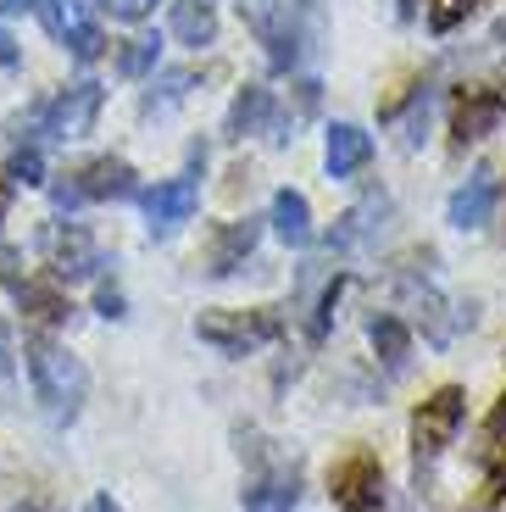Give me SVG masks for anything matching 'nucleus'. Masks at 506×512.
I'll list each match as a JSON object with an SVG mask.
<instances>
[{
    "label": "nucleus",
    "instance_id": "obj_1",
    "mask_svg": "<svg viewBox=\"0 0 506 512\" xmlns=\"http://www.w3.org/2000/svg\"><path fill=\"white\" fill-rule=\"evenodd\" d=\"M23 357H28V384H34L39 412H45L56 429H67L89 401V368L62 346V340H51V334H28Z\"/></svg>",
    "mask_w": 506,
    "mask_h": 512
},
{
    "label": "nucleus",
    "instance_id": "obj_2",
    "mask_svg": "<svg viewBox=\"0 0 506 512\" xmlns=\"http://www.w3.org/2000/svg\"><path fill=\"white\" fill-rule=\"evenodd\" d=\"M195 340L223 357H251V351L284 340V318L273 307H251V312H228V307H212L195 318Z\"/></svg>",
    "mask_w": 506,
    "mask_h": 512
},
{
    "label": "nucleus",
    "instance_id": "obj_3",
    "mask_svg": "<svg viewBox=\"0 0 506 512\" xmlns=\"http://www.w3.org/2000/svg\"><path fill=\"white\" fill-rule=\"evenodd\" d=\"M462 418H468V390H456V384L434 390V396L412 412V468H418V485L434 474V462H440L445 446L456 440Z\"/></svg>",
    "mask_w": 506,
    "mask_h": 512
},
{
    "label": "nucleus",
    "instance_id": "obj_4",
    "mask_svg": "<svg viewBox=\"0 0 506 512\" xmlns=\"http://www.w3.org/2000/svg\"><path fill=\"white\" fill-rule=\"evenodd\" d=\"M240 23L267 45L273 73H290L306 51V23H301V0H240Z\"/></svg>",
    "mask_w": 506,
    "mask_h": 512
},
{
    "label": "nucleus",
    "instance_id": "obj_5",
    "mask_svg": "<svg viewBox=\"0 0 506 512\" xmlns=\"http://www.w3.org/2000/svg\"><path fill=\"white\" fill-rule=\"evenodd\" d=\"M201 173H206V145L190 151V173H178V179H162L151 190H140V206H145V223L151 234H173L178 223L195 218V206H201Z\"/></svg>",
    "mask_w": 506,
    "mask_h": 512
},
{
    "label": "nucleus",
    "instance_id": "obj_6",
    "mask_svg": "<svg viewBox=\"0 0 506 512\" xmlns=\"http://www.w3.org/2000/svg\"><path fill=\"white\" fill-rule=\"evenodd\" d=\"M329 501L340 512H384V462L367 446L345 451L329 468Z\"/></svg>",
    "mask_w": 506,
    "mask_h": 512
},
{
    "label": "nucleus",
    "instance_id": "obj_7",
    "mask_svg": "<svg viewBox=\"0 0 506 512\" xmlns=\"http://www.w3.org/2000/svg\"><path fill=\"white\" fill-rule=\"evenodd\" d=\"M39 245H45V268H51V279H56V284L95 279V273L106 268L101 245H95V234H89L84 223H45Z\"/></svg>",
    "mask_w": 506,
    "mask_h": 512
},
{
    "label": "nucleus",
    "instance_id": "obj_8",
    "mask_svg": "<svg viewBox=\"0 0 506 512\" xmlns=\"http://www.w3.org/2000/svg\"><path fill=\"white\" fill-rule=\"evenodd\" d=\"M101 106H106V90L95 84V78H78V84H67V90L45 106V134H51V140H62V145L89 140V134H95V117H101Z\"/></svg>",
    "mask_w": 506,
    "mask_h": 512
},
{
    "label": "nucleus",
    "instance_id": "obj_9",
    "mask_svg": "<svg viewBox=\"0 0 506 512\" xmlns=\"http://www.w3.org/2000/svg\"><path fill=\"white\" fill-rule=\"evenodd\" d=\"M256 240H262V218L217 223L212 240H206V273H212V279H234V273L256 256Z\"/></svg>",
    "mask_w": 506,
    "mask_h": 512
},
{
    "label": "nucleus",
    "instance_id": "obj_10",
    "mask_svg": "<svg viewBox=\"0 0 506 512\" xmlns=\"http://www.w3.org/2000/svg\"><path fill=\"white\" fill-rule=\"evenodd\" d=\"M501 117H506V90H490V84L462 90L456 117H451L456 145H473V140H484V134H495V128H501Z\"/></svg>",
    "mask_w": 506,
    "mask_h": 512
},
{
    "label": "nucleus",
    "instance_id": "obj_11",
    "mask_svg": "<svg viewBox=\"0 0 506 512\" xmlns=\"http://www.w3.org/2000/svg\"><path fill=\"white\" fill-rule=\"evenodd\" d=\"M495 206H501V179H495L490 167H479V173L451 195V212H445V218H451V229L468 234V229H484V223L495 218Z\"/></svg>",
    "mask_w": 506,
    "mask_h": 512
},
{
    "label": "nucleus",
    "instance_id": "obj_12",
    "mask_svg": "<svg viewBox=\"0 0 506 512\" xmlns=\"http://www.w3.org/2000/svg\"><path fill=\"white\" fill-rule=\"evenodd\" d=\"M367 162H373V134L356 128V123H334L329 140H323V167H329V179H356Z\"/></svg>",
    "mask_w": 506,
    "mask_h": 512
},
{
    "label": "nucleus",
    "instance_id": "obj_13",
    "mask_svg": "<svg viewBox=\"0 0 506 512\" xmlns=\"http://www.w3.org/2000/svg\"><path fill=\"white\" fill-rule=\"evenodd\" d=\"M78 184L89 201H134L140 195V173L123 156H95L89 167H78Z\"/></svg>",
    "mask_w": 506,
    "mask_h": 512
},
{
    "label": "nucleus",
    "instance_id": "obj_14",
    "mask_svg": "<svg viewBox=\"0 0 506 512\" xmlns=\"http://www.w3.org/2000/svg\"><path fill=\"white\" fill-rule=\"evenodd\" d=\"M401 295H406V307L423 318V329H429V346H451L456 318L445 312V295L434 290L429 279H418V273H406V279H401Z\"/></svg>",
    "mask_w": 506,
    "mask_h": 512
},
{
    "label": "nucleus",
    "instance_id": "obj_15",
    "mask_svg": "<svg viewBox=\"0 0 506 512\" xmlns=\"http://www.w3.org/2000/svg\"><path fill=\"white\" fill-rule=\"evenodd\" d=\"M384 218H390V195H373V201L340 212V223L329 229V251H356L362 240H373L384 229Z\"/></svg>",
    "mask_w": 506,
    "mask_h": 512
},
{
    "label": "nucleus",
    "instance_id": "obj_16",
    "mask_svg": "<svg viewBox=\"0 0 506 512\" xmlns=\"http://www.w3.org/2000/svg\"><path fill=\"white\" fill-rule=\"evenodd\" d=\"M167 34H173L178 45H190V51H206V45L217 39V6L212 0H173Z\"/></svg>",
    "mask_w": 506,
    "mask_h": 512
},
{
    "label": "nucleus",
    "instance_id": "obj_17",
    "mask_svg": "<svg viewBox=\"0 0 506 512\" xmlns=\"http://www.w3.org/2000/svg\"><path fill=\"white\" fill-rule=\"evenodd\" d=\"M301 507V474L295 468H273V474H256L245 490V512H295Z\"/></svg>",
    "mask_w": 506,
    "mask_h": 512
},
{
    "label": "nucleus",
    "instance_id": "obj_18",
    "mask_svg": "<svg viewBox=\"0 0 506 512\" xmlns=\"http://www.w3.org/2000/svg\"><path fill=\"white\" fill-rule=\"evenodd\" d=\"M273 90H262V84H245L240 95H234V106H228V117H223V134L228 140H245V134H262L267 123H273Z\"/></svg>",
    "mask_w": 506,
    "mask_h": 512
},
{
    "label": "nucleus",
    "instance_id": "obj_19",
    "mask_svg": "<svg viewBox=\"0 0 506 512\" xmlns=\"http://www.w3.org/2000/svg\"><path fill=\"white\" fill-rule=\"evenodd\" d=\"M367 340H373V357L390 373H401L406 362H412V329H406V318H395V312H373V318H367Z\"/></svg>",
    "mask_w": 506,
    "mask_h": 512
},
{
    "label": "nucleus",
    "instance_id": "obj_20",
    "mask_svg": "<svg viewBox=\"0 0 506 512\" xmlns=\"http://www.w3.org/2000/svg\"><path fill=\"white\" fill-rule=\"evenodd\" d=\"M267 223L279 229V240L284 245H312V201H306L301 190H279L273 195V212H267Z\"/></svg>",
    "mask_w": 506,
    "mask_h": 512
},
{
    "label": "nucleus",
    "instance_id": "obj_21",
    "mask_svg": "<svg viewBox=\"0 0 506 512\" xmlns=\"http://www.w3.org/2000/svg\"><path fill=\"white\" fill-rule=\"evenodd\" d=\"M17 301H23V312L34 323H45V329H62L67 318H73V301L62 295V284H39V279H23L17 284Z\"/></svg>",
    "mask_w": 506,
    "mask_h": 512
},
{
    "label": "nucleus",
    "instance_id": "obj_22",
    "mask_svg": "<svg viewBox=\"0 0 506 512\" xmlns=\"http://www.w3.org/2000/svg\"><path fill=\"white\" fill-rule=\"evenodd\" d=\"M351 290V279L345 273H334L329 284H323V295H317V312H312V323H306V334H312V346H323L329 340V329H334V312H340V295Z\"/></svg>",
    "mask_w": 506,
    "mask_h": 512
},
{
    "label": "nucleus",
    "instance_id": "obj_23",
    "mask_svg": "<svg viewBox=\"0 0 506 512\" xmlns=\"http://www.w3.org/2000/svg\"><path fill=\"white\" fill-rule=\"evenodd\" d=\"M156 56H162V39H156V34L128 39L123 51H117V73H123V78H145L156 67Z\"/></svg>",
    "mask_w": 506,
    "mask_h": 512
},
{
    "label": "nucleus",
    "instance_id": "obj_24",
    "mask_svg": "<svg viewBox=\"0 0 506 512\" xmlns=\"http://www.w3.org/2000/svg\"><path fill=\"white\" fill-rule=\"evenodd\" d=\"M479 0H429V34H456Z\"/></svg>",
    "mask_w": 506,
    "mask_h": 512
},
{
    "label": "nucleus",
    "instance_id": "obj_25",
    "mask_svg": "<svg viewBox=\"0 0 506 512\" xmlns=\"http://www.w3.org/2000/svg\"><path fill=\"white\" fill-rule=\"evenodd\" d=\"M429 106H434V84H418V95H412V117H406V134H401L406 151H418L423 134H429Z\"/></svg>",
    "mask_w": 506,
    "mask_h": 512
},
{
    "label": "nucleus",
    "instance_id": "obj_26",
    "mask_svg": "<svg viewBox=\"0 0 506 512\" xmlns=\"http://www.w3.org/2000/svg\"><path fill=\"white\" fill-rule=\"evenodd\" d=\"M6 184H45V156H39V145L12 151V162H6Z\"/></svg>",
    "mask_w": 506,
    "mask_h": 512
},
{
    "label": "nucleus",
    "instance_id": "obj_27",
    "mask_svg": "<svg viewBox=\"0 0 506 512\" xmlns=\"http://www.w3.org/2000/svg\"><path fill=\"white\" fill-rule=\"evenodd\" d=\"M190 90H195V73H162V95H151L145 112H156V106H178Z\"/></svg>",
    "mask_w": 506,
    "mask_h": 512
},
{
    "label": "nucleus",
    "instance_id": "obj_28",
    "mask_svg": "<svg viewBox=\"0 0 506 512\" xmlns=\"http://www.w3.org/2000/svg\"><path fill=\"white\" fill-rule=\"evenodd\" d=\"M51 201H56V212H78V206L89 201L84 184H78V173H67V179H56V184H51Z\"/></svg>",
    "mask_w": 506,
    "mask_h": 512
},
{
    "label": "nucleus",
    "instance_id": "obj_29",
    "mask_svg": "<svg viewBox=\"0 0 506 512\" xmlns=\"http://www.w3.org/2000/svg\"><path fill=\"white\" fill-rule=\"evenodd\" d=\"M101 6H106L112 17H123V23H145V17L162 6V0H101Z\"/></svg>",
    "mask_w": 506,
    "mask_h": 512
},
{
    "label": "nucleus",
    "instance_id": "obj_30",
    "mask_svg": "<svg viewBox=\"0 0 506 512\" xmlns=\"http://www.w3.org/2000/svg\"><path fill=\"white\" fill-rule=\"evenodd\" d=\"M495 446H506V390L490 407V418H484V451H495Z\"/></svg>",
    "mask_w": 506,
    "mask_h": 512
},
{
    "label": "nucleus",
    "instance_id": "obj_31",
    "mask_svg": "<svg viewBox=\"0 0 506 512\" xmlns=\"http://www.w3.org/2000/svg\"><path fill=\"white\" fill-rule=\"evenodd\" d=\"M95 307H101V318H123V290H117V284H101V295H95Z\"/></svg>",
    "mask_w": 506,
    "mask_h": 512
},
{
    "label": "nucleus",
    "instance_id": "obj_32",
    "mask_svg": "<svg viewBox=\"0 0 506 512\" xmlns=\"http://www.w3.org/2000/svg\"><path fill=\"white\" fill-rule=\"evenodd\" d=\"M0 67H23V45H17L6 28H0Z\"/></svg>",
    "mask_w": 506,
    "mask_h": 512
},
{
    "label": "nucleus",
    "instance_id": "obj_33",
    "mask_svg": "<svg viewBox=\"0 0 506 512\" xmlns=\"http://www.w3.org/2000/svg\"><path fill=\"white\" fill-rule=\"evenodd\" d=\"M23 12H39V0H0V17H23Z\"/></svg>",
    "mask_w": 506,
    "mask_h": 512
},
{
    "label": "nucleus",
    "instance_id": "obj_34",
    "mask_svg": "<svg viewBox=\"0 0 506 512\" xmlns=\"http://www.w3.org/2000/svg\"><path fill=\"white\" fill-rule=\"evenodd\" d=\"M84 512H123V501L106 496V490H101V496H89V507H84Z\"/></svg>",
    "mask_w": 506,
    "mask_h": 512
},
{
    "label": "nucleus",
    "instance_id": "obj_35",
    "mask_svg": "<svg viewBox=\"0 0 506 512\" xmlns=\"http://www.w3.org/2000/svg\"><path fill=\"white\" fill-rule=\"evenodd\" d=\"M0 373H12V329L0 323Z\"/></svg>",
    "mask_w": 506,
    "mask_h": 512
},
{
    "label": "nucleus",
    "instance_id": "obj_36",
    "mask_svg": "<svg viewBox=\"0 0 506 512\" xmlns=\"http://www.w3.org/2000/svg\"><path fill=\"white\" fill-rule=\"evenodd\" d=\"M12 512H56V507H45V501H17Z\"/></svg>",
    "mask_w": 506,
    "mask_h": 512
},
{
    "label": "nucleus",
    "instance_id": "obj_37",
    "mask_svg": "<svg viewBox=\"0 0 506 512\" xmlns=\"http://www.w3.org/2000/svg\"><path fill=\"white\" fill-rule=\"evenodd\" d=\"M6 206H12V184L0 179V218H6Z\"/></svg>",
    "mask_w": 506,
    "mask_h": 512
},
{
    "label": "nucleus",
    "instance_id": "obj_38",
    "mask_svg": "<svg viewBox=\"0 0 506 512\" xmlns=\"http://www.w3.org/2000/svg\"><path fill=\"white\" fill-rule=\"evenodd\" d=\"M412 12H418L412 0H395V17H401V23H406V17H412Z\"/></svg>",
    "mask_w": 506,
    "mask_h": 512
},
{
    "label": "nucleus",
    "instance_id": "obj_39",
    "mask_svg": "<svg viewBox=\"0 0 506 512\" xmlns=\"http://www.w3.org/2000/svg\"><path fill=\"white\" fill-rule=\"evenodd\" d=\"M490 39H495V45H506V17H501V23L490 28Z\"/></svg>",
    "mask_w": 506,
    "mask_h": 512
}]
</instances>
